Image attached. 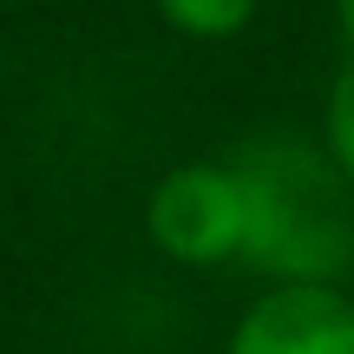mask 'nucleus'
I'll list each match as a JSON object with an SVG mask.
<instances>
[{
    "label": "nucleus",
    "instance_id": "f257e3e1",
    "mask_svg": "<svg viewBox=\"0 0 354 354\" xmlns=\"http://www.w3.org/2000/svg\"><path fill=\"white\" fill-rule=\"evenodd\" d=\"M243 184V256L269 282H342L354 276V184L322 138L256 131L223 151Z\"/></svg>",
    "mask_w": 354,
    "mask_h": 354
},
{
    "label": "nucleus",
    "instance_id": "f03ea898",
    "mask_svg": "<svg viewBox=\"0 0 354 354\" xmlns=\"http://www.w3.org/2000/svg\"><path fill=\"white\" fill-rule=\"evenodd\" d=\"M145 236L184 269H216L243 256V184L230 158L171 165L145 197Z\"/></svg>",
    "mask_w": 354,
    "mask_h": 354
},
{
    "label": "nucleus",
    "instance_id": "7ed1b4c3",
    "mask_svg": "<svg viewBox=\"0 0 354 354\" xmlns=\"http://www.w3.org/2000/svg\"><path fill=\"white\" fill-rule=\"evenodd\" d=\"M223 354H354V302L342 282H263Z\"/></svg>",
    "mask_w": 354,
    "mask_h": 354
},
{
    "label": "nucleus",
    "instance_id": "20e7f679",
    "mask_svg": "<svg viewBox=\"0 0 354 354\" xmlns=\"http://www.w3.org/2000/svg\"><path fill=\"white\" fill-rule=\"evenodd\" d=\"M158 20L184 39H236L243 26L256 20L263 0H151Z\"/></svg>",
    "mask_w": 354,
    "mask_h": 354
},
{
    "label": "nucleus",
    "instance_id": "39448f33",
    "mask_svg": "<svg viewBox=\"0 0 354 354\" xmlns=\"http://www.w3.org/2000/svg\"><path fill=\"white\" fill-rule=\"evenodd\" d=\"M322 151L342 165V177L354 184V53L342 59V73L328 79V92H322Z\"/></svg>",
    "mask_w": 354,
    "mask_h": 354
},
{
    "label": "nucleus",
    "instance_id": "423d86ee",
    "mask_svg": "<svg viewBox=\"0 0 354 354\" xmlns=\"http://www.w3.org/2000/svg\"><path fill=\"white\" fill-rule=\"evenodd\" d=\"M335 26H342V39H348V53H354V0H335Z\"/></svg>",
    "mask_w": 354,
    "mask_h": 354
},
{
    "label": "nucleus",
    "instance_id": "0eeeda50",
    "mask_svg": "<svg viewBox=\"0 0 354 354\" xmlns=\"http://www.w3.org/2000/svg\"><path fill=\"white\" fill-rule=\"evenodd\" d=\"M342 289H348V302H354V276H348V282H342Z\"/></svg>",
    "mask_w": 354,
    "mask_h": 354
}]
</instances>
